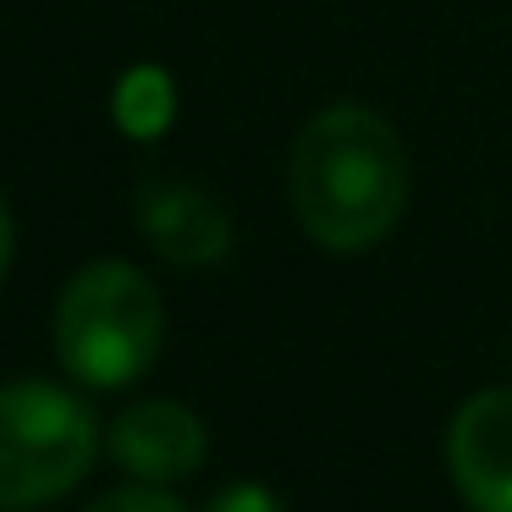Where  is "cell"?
Returning a JSON list of instances; mask_svg holds the SVG:
<instances>
[{
	"label": "cell",
	"instance_id": "6da1fadb",
	"mask_svg": "<svg viewBox=\"0 0 512 512\" xmlns=\"http://www.w3.org/2000/svg\"><path fill=\"white\" fill-rule=\"evenodd\" d=\"M408 149L369 105L309 116L287 155V199L303 232L331 254H364L408 210Z\"/></svg>",
	"mask_w": 512,
	"mask_h": 512
},
{
	"label": "cell",
	"instance_id": "7a4b0ae2",
	"mask_svg": "<svg viewBox=\"0 0 512 512\" xmlns=\"http://www.w3.org/2000/svg\"><path fill=\"white\" fill-rule=\"evenodd\" d=\"M166 342V303L127 259H94L61 287L56 358L78 386L122 391L149 375Z\"/></svg>",
	"mask_w": 512,
	"mask_h": 512
},
{
	"label": "cell",
	"instance_id": "3957f363",
	"mask_svg": "<svg viewBox=\"0 0 512 512\" xmlns=\"http://www.w3.org/2000/svg\"><path fill=\"white\" fill-rule=\"evenodd\" d=\"M100 452V419L78 391L56 380L0 386V507L56 501L89 474Z\"/></svg>",
	"mask_w": 512,
	"mask_h": 512
},
{
	"label": "cell",
	"instance_id": "277c9868",
	"mask_svg": "<svg viewBox=\"0 0 512 512\" xmlns=\"http://www.w3.org/2000/svg\"><path fill=\"white\" fill-rule=\"evenodd\" d=\"M446 468L474 512H512V386L479 391L446 430Z\"/></svg>",
	"mask_w": 512,
	"mask_h": 512
},
{
	"label": "cell",
	"instance_id": "5b68a950",
	"mask_svg": "<svg viewBox=\"0 0 512 512\" xmlns=\"http://www.w3.org/2000/svg\"><path fill=\"white\" fill-rule=\"evenodd\" d=\"M111 457L138 479V485H177V479H193L210 457V435H204V419L193 408L171 397H149L133 402V408L116 413L111 424Z\"/></svg>",
	"mask_w": 512,
	"mask_h": 512
},
{
	"label": "cell",
	"instance_id": "8992f818",
	"mask_svg": "<svg viewBox=\"0 0 512 512\" xmlns=\"http://www.w3.org/2000/svg\"><path fill=\"white\" fill-rule=\"evenodd\" d=\"M138 232L166 265L204 270L232 254V221L204 188L182 177H155L138 188Z\"/></svg>",
	"mask_w": 512,
	"mask_h": 512
},
{
	"label": "cell",
	"instance_id": "52a82bcc",
	"mask_svg": "<svg viewBox=\"0 0 512 512\" xmlns=\"http://www.w3.org/2000/svg\"><path fill=\"white\" fill-rule=\"evenodd\" d=\"M116 122L133 138H155L171 122V78L160 67H133L116 83Z\"/></svg>",
	"mask_w": 512,
	"mask_h": 512
},
{
	"label": "cell",
	"instance_id": "ba28073f",
	"mask_svg": "<svg viewBox=\"0 0 512 512\" xmlns=\"http://www.w3.org/2000/svg\"><path fill=\"white\" fill-rule=\"evenodd\" d=\"M83 512H188L171 490H160V485H122V490H111V496H100L94 507H83Z\"/></svg>",
	"mask_w": 512,
	"mask_h": 512
},
{
	"label": "cell",
	"instance_id": "9c48e42d",
	"mask_svg": "<svg viewBox=\"0 0 512 512\" xmlns=\"http://www.w3.org/2000/svg\"><path fill=\"white\" fill-rule=\"evenodd\" d=\"M204 512H281V501H276V490L237 479V485L215 490V496H210V507H204Z\"/></svg>",
	"mask_w": 512,
	"mask_h": 512
},
{
	"label": "cell",
	"instance_id": "30bf717a",
	"mask_svg": "<svg viewBox=\"0 0 512 512\" xmlns=\"http://www.w3.org/2000/svg\"><path fill=\"white\" fill-rule=\"evenodd\" d=\"M12 248H17V226H12L6 199H0V276H6V265H12Z\"/></svg>",
	"mask_w": 512,
	"mask_h": 512
}]
</instances>
